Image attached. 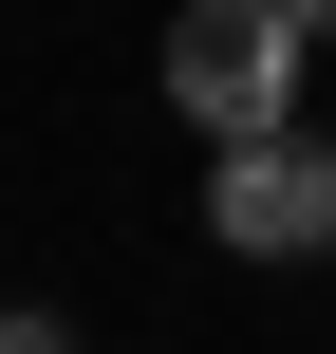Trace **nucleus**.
Listing matches in <instances>:
<instances>
[{
    "label": "nucleus",
    "mask_w": 336,
    "mask_h": 354,
    "mask_svg": "<svg viewBox=\"0 0 336 354\" xmlns=\"http://www.w3.org/2000/svg\"><path fill=\"white\" fill-rule=\"evenodd\" d=\"M299 19H262V0H187L168 19V112L206 131V149H243V131H299Z\"/></svg>",
    "instance_id": "obj_1"
},
{
    "label": "nucleus",
    "mask_w": 336,
    "mask_h": 354,
    "mask_svg": "<svg viewBox=\"0 0 336 354\" xmlns=\"http://www.w3.org/2000/svg\"><path fill=\"white\" fill-rule=\"evenodd\" d=\"M206 243H224V261H318L336 243V149H299V131L206 149Z\"/></svg>",
    "instance_id": "obj_2"
},
{
    "label": "nucleus",
    "mask_w": 336,
    "mask_h": 354,
    "mask_svg": "<svg viewBox=\"0 0 336 354\" xmlns=\"http://www.w3.org/2000/svg\"><path fill=\"white\" fill-rule=\"evenodd\" d=\"M0 354H75V336H56V317H0Z\"/></svg>",
    "instance_id": "obj_3"
},
{
    "label": "nucleus",
    "mask_w": 336,
    "mask_h": 354,
    "mask_svg": "<svg viewBox=\"0 0 336 354\" xmlns=\"http://www.w3.org/2000/svg\"><path fill=\"white\" fill-rule=\"evenodd\" d=\"M262 19H299V37H336V0H262Z\"/></svg>",
    "instance_id": "obj_4"
}]
</instances>
